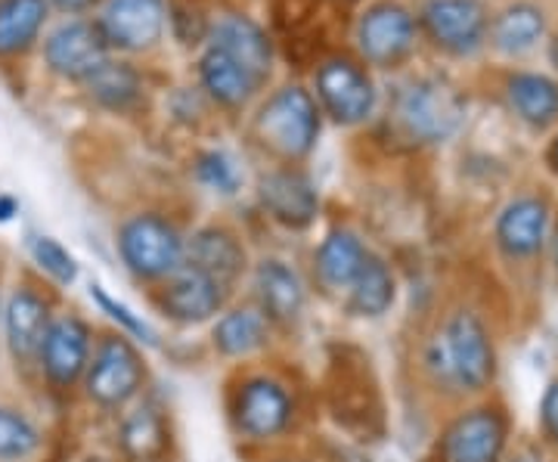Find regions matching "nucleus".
<instances>
[{
  "label": "nucleus",
  "mask_w": 558,
  "mask_h": 462,
  "mask_svg": "<svg viewBox=\"0 0 558 462\" xmlns=\"http://www.w3.org/2000/svg\"><path fill=\"white\" fill-rule=\"evenodd\" d=\"M47 304L35 292H16L7 304V342L13 357L32 361L47 336Z\"/></svg>",
  "instance_id": "nucleus-22"
},
{
  "label": "nucleus",
  "mask_w": 558,
  "mask_h": 462,
  "mask_svg": "<svg viewBox=\"0 0 558 462\" xmlns=\"http://www.w3.org/2000/svg\"><path fill=\"white\" fill-rule=\"evenodd\" d=\"M549 161H553V168L558 171V134L556 141H553V146H549Z\"/></svg>",
  "instance_id": "nucleus-38"
},
{
  "label": "nucleus",
  "mask_w": 558,
  "mask_h": 462,
  "mask_svg": "<svg viewBox=\"0 0 558 462\" xmlns=\"http://www.w3.org/2000/svg\"><path fill=\"white\" fill-rule=\"evenodd\" d=\"M260 205L274 221L286 227H307L317 218V190L299 171H274L260 181Z\"/></svg>",
  "instance_id": "nucleus-15"
},
{
  "label": "nucleus",
  "mask_w": 558,
  "mask_h": 462,
  "mask_svg": "<svg viewBox=\"0 0 558 462\" xmlns=\"http://www.w3.org/2000/svg\"><path fill=\"white\" fill-rule=\"evenodd\" d=\"M556 252H558V242H556Z\"/></svg>",
  "instance_id": "nucleus-39"
},
{
  "label": "nucleus",
  "mask_w": 558,
  "mask_h": 462,
  "mask_svg": "<svg viewBox=\"0 0 558 462\" xmlns=\"http://www.w3.org/2000/svg\"><path fill=\"white\" fill-rule=\"evenodd\" d=\"M255 131L264 146L286 159H301L314 149L319 134V112L304 87H282L260 106Z\"/></svg>",
  "instance_id": "nucleus-3"
},
{
  "label": "nucleus",
  "mask_w": 558,
  "mask_h": 462,
  "mask_svg": "<svg viewBox=\"0 0 558 462\" xmlns=\"http://www.w3.org/2000/svg\"><path fill=\"white\" fill-rule=\"evenodd\" d=\"M87 326L75 317H62V320L47 326V336L40 344V357H44V369L57 385H72L84 373L87 366Z\"/></svg>",
  "instance_id": "nucleus-16"
},
{
  "label": "nucleus",
  "mask_w": 558,
  "mask_h": 462,
  "mask_svg": "<svg viewBox=\"0 0 558 462\" xmlns=\"http://www.w3.org/2000/svg\"><path fill=\"white\" fill-rule=\"evenodd\" d=\"M506 100L512 112L531 127H549L558 121V81L546 72H509Z\"/></svg>",
  "instance_id": "nucleus-19"
},
{
  "label": "nucleus",
  "mask_w": 558,
  "mask_h": 462,
  "mask_svg": "<svg viewBox=\"0 0 558 462\" xmlns=\"http://www.w3.org/2000/svg\"><path fill=\"white\" fill-rule=\"evenodd\" d=\"M119 248L124 264L146 280L171 277L183 264V240L159 215H140L121 227Z\"/></svg>",
  "instance_id": "nucleus-5"
},
{
  "label": "nucleus",
  "mask_w": 558,
  "mask_h": 462,
  "mask_svg": "<svg viewBox=\"0 0 558 462\" xmlns=\"http://www.w3.org/2000/svg\"><path fill=\"white\" fill-rule=\"evenodd\" d=\"M418 28L440 53L472 60L487 47L490 10L484 0H425L418 10Z\"/></svg>",
  "instance_id": "nucleus-4"
},
{
  "label": "nucleus",
  "mask_w": 558,
  "mask_h": 462,
  "mask_svg": "<svg viewBox=\"0 0 558 462\" xmlns=\"http://www.w3.org/2000/svg\"><path fill=\"white\" fill-rule=\"evenodd\" d=\"M87 87L109 109H128L140 97L137 72L131 65H124V62H102L100 69L87 78Z\"/></svg>",
  "instance_id": "nucleus-28"
},
{
  "label": "nucleus",
  "mask_w": 558,
  "mask_h": 462,
  "mask_svg": "<svg viewBox=\"0 0 558 462\" xmlns=\"http://www.w3.org/2000/svg\"><path fill=\"white\" fill-rule=\"evenodd\" d=\"M502 420L494 410H475L450 425L440 447V462H497L502 450Z\"/></svg>",
  "instance_id": "nucleus-12"
},
{
  "label": "nucleus",
  "mask_w": 558,
  "mask_h": 462,
  "mask_svg": "<svg viewBox=\"0 0 558 462\" xmlns=\"http://www.w3.org/2000/svg\"><path fill=\"white\" fill-rule=\"evenodd\" d=\"M16 215V202L10 196H0V221H10Z\"/></svg>",
  "instance_id": "nucleus-37"
},
{
  "label": "nucleus",
  "mask_w": 558,
  "mask_h": 462,
  "mask_svg": "<svg viewBox=\"0 0 558 462\" xmlns=\"http://www.w3.org/2000/svg\"><path fill=\"white\" fill-rule=\"evenodd\" d=\"M292 416V403L289 394L270 379H252L242 388L240 406H236V420L240 428L252 438H270L286 428Z\"/></svg>",
  "instance_id": "nucleus-18"
},
{
  "label": "nucleus",
  "mask_w": 558,
  "mask_h": 462,
  "mask_svg": "<svg viewBox=\"0 0 558 462\" xmlns=\"http://www.w3.org/2000/svg\"><path fill=\"white\" fill-rule=\"evenodd\" d=\"M255 285H258L260 307L270 320L292 323L299 317L304 307V289L292 267H286L282 262H264L258 267Z\"/></svg>",
  "instance_id": "nucleus-23"
},
{
  "label": "nucleus",
  "mask_w": 558,
  "mask_h": 462,
  "mask_svg": "<svg viewBox=\"0 0 558 462\" xmlns=\"http://www.w3.org/2000/svg\"><path fill=\"white\" fill-rule=\"evenodd\" d=\"M549 38V16L534 0H512L502 10L490 13L487 44L506 60H521L534 53Z\"/></svg>",
  "instance_id": "nucleus-9"
},
{
  "label": "nucleus",
  "mask_w": 558,
  "mask_h": 462,
  "mask_svg": "<svg viewBox=\"0 0 558 462\" xmlns=\"http://www.w3.org/2000/svg\"><path fill=\"white\" fill-rule=\"evenodd\" d=\"M369 252L363 248V242L348 233V230H336L329 233L317 252V270L319 280L329 289H351V282L357 280L360 267L366 264Z\"/></svg>",
  "instance_id": "nucleus-24"
},
{
  "label": "nucleus",
  "mask_w": 558,
  "mask_h": 462,
  "mask_svg": "<svg viewBox=\"0 0 558 462\" xmlns=\"http://www.w3.org/2000/svg\"><path fill=\"white\" fill-rule=\"evenodd\" d=\"M208 47L233 57L258 81L270 75V65H274L270 38H267V32L260 28L258 22H252L248 16L233 13V16H220L215 25H208Z\"/></svg>",
  "instance_id": "nucleus-13"
},
{
  "label": "nucleus",
  "mask_w": 558,
  "mask_h": 462,
  "mask_svg": "<svg viewBox=\"0 0 558 462\" xmlns=\"http://www.w3.org/2000/svg\"><path fill=\"white\" fill-rule=\"evenodd\" d=\"M242 264H245L242 245L227 230H218V227L199 230L183 245V267L199 270L205 277L220 282L223 289L240 277Z\"/></svg>",
  "instance_id": "nucleus-17"
},
{
  "label": "nucleus",
  "mask_w": 558,
  "mask_h": 462,
  "mask_svg": "<svg viewBox=\"0 0 558 462\" xmlns=\"http://www.w3.org/2000/svg\"><path fill=\"white\" fill-rule=\"evenodd\" d=\"M543 423H546V428L553 431V438L558 441V382L543 398Z\"/></svg>",
  "instance_id": "nucleus-35"
},
{
  "label": "nucleus",
  "mask_w": 558,
  "mask_h": 462,
  "mask_svg": "<svg viewBox=\"0 0 558 462\" xmlns=\"http://www.w3.org/2000/svg\"><path fill=\"white\" fill-rule=\"evenodd\" d=\"M428 366L438 382L457 388H484L494 376V348L475 314H457L428 348Z\"/></svg>",
  "instance_id": "nucleus-1"
},
{
  "label": "nucleus",
  "mask_w": 558,
  "mask_h": 462,
  "mask_svg": "<svg viewBox=\"0 0 558 462\" xmlns=\"http://www.w3.org/2000/svg\"><path fill=\"white\" fill-rule=\"evenodd\" d=\"M60 10H65V13H78V10H87L94 0H53Z\"/></svg>",
  "instance_id": "nucleus-36"
},
{
  "label": "nucleus",
  "mask_w": 558,
  "mask_h": 462,
  "mask_svg": "<svg viewBox=\"0 0 558 462\" xmlns=\"http://www.w3.org/2000/svg\"><path fill=\"white\" fill-rule=\"evenodd\" d=\"M395 302V277L388 264L369 255L366 264L360 267L357 280L351 282V311L363 317H379Z\"/></svg>",
  "instance_id": "nucleus-26"
},
{
  "label": "nucleus",
  "mask_w": 558,
  "mask_h": 462,
  "mask_svg": "<svg viewBox=\"0 0 558 462\" xmlns=\"http://www.w3.org/2000/svg\"><path fill=\"white\" fill-rule=\"evenodd\" d=\"M124 447L134 457H156L165 447V428L161 420L153 410H137L128 423H124Z\"/></svg>",
  "instance_id": "nucleus-29"
},
{
  "label": "nucleus",
  "mask_w": 558,
  "mask_h": 462,
  "mask_svg": "<svg viewBox=\"0 0 558 462\" xmlns=\"http://www.w3.org/2000/svg\"><path fill=\"white\" fill-rule=\"evenodd\" d=\"M546 227H549L546 202L524 196L502 208L497 221V240L509 255L527 258V255H537L539 245L546 242Z\"/></svg>",
  "instance_id": "nucleus-20"
},
{
  "label": "nucleus",
  "mask_w": 558,
  "mask_h": 462,
  "mask_svg": "<svg viewBox=\"0 0 558 462\" xmlns=\"http://www.w3.org/2000/svg\"><path fill=\"white\" fill-rule=\"evenodd\" d=\"M416 40L418 20L398 0H379L360 16V53L373 65H400L416 50Z\"/></svg>",
  "instance_id": "nucleus-6"
},
{
  "label": "nucleus",
  "mask_w": 558,
  "mask_h": 462,
  "mask_svg": "<svg viewBox=\"0 0 558 462\" xmlns=\"http://www.w3.org/2000/svg\"><path fill=\"white\" fill-rule=\"evenodd\" d=\"M32 255L35 262L60 282H72L78 277V267H75V258L62 248L57 240H47V236H35L32 240Z\"/></svg>",
  "instance_id": "nucleus-32"
},
{
  "label": "nucleus",
  "mask_w": 558,
  "mask_h": 462,
  "mask_svg": "<svg viewBox=\"0 0 558 462\" xmlns=\"http://www.w3.org/2000/svg\"><path fill=\"white\" fill-rule=\"evenodd\" d=\"M223 299H227V289L220 282L180 264V270L171 273V282L161 292V307L168 311L171 320L202 323L218 314Z\"/></svg>",
  "instance_id": "nucleus-14"
},
{
  "label": "nucleus",
  "mask_w": 558,
  "mask_h": 462,
  "mask_svg": "<svg viewBox=\"0 0 558 462\" xmlns=\"http://www.w3.org/2000/svg\"><path fill=\"white\" fill-rule=\"evenodd\" d=\"M199 78L202 84H205V90H208L220 106H230V109L245 106V102L252 100V94L258 90L260 84L245 65H240L233 57H227L223 50H215V47H208V50L202 53Z\"/></svg>",
  "instance_id": "nucleus-21"
},
{
  "label": "nucleus",
  "mask_w": 558,
  "mask_h": 462,
  "mask_svg": "<svg viewBox=\"0 0 558 462\" xmlns=\"http://www.w3.org/2000/svg\"><path fill=\"white\" fill-rule=\"evenodd\" d=\"M143 382V363L124 339H106L87 373V391L94 401L119 406L137 394Z\"/></svg>",
  "instance_id": "nucleus-10"
},
{
  "label": "nucleus",
  "mask_w": 558,
  "mask_h": 462,
  "mask_svg": "<svg viewBox=\"0 0 558 462\" xmlns=\"http://www.w3.org/2000/svg\"><path fill=\"white\" fill-rule=\"evenodd\" d=\"M317 97L326 112L341 124H357L369 119L376 109V87L373 78L360 69L357 62L332 57L319 65Z\"/></svg>",
  "instance_id": "nucleus-7"
},
{
  "label": "nucleus",
  "mask_w": 558,
  "mask_h": 462,
  "mask_svg": "<svg viewBox=\"0 0 558 462\" xmlns=\"http://www.w3.org/2000/svg\"><path fill=\"white\" fill-rule=\"evenodd\" d=\"M267 342V317L258 311H230L215 326V344L230 357H245Z\"/></svg>",
  "instance_id": "nucleus-27"
},
{
  "label": "nucleus",
  "mask_w": 558,
  "mask_h": 462,
  "mask_svg": "<svg viewBox=\"0 0 558 462\" xmlns=\"http://www.w3.org/2000/svg\"><path fill=\"white\" fill-rule=\"evenodd\" d=\"M97 28L106 47L146 50L165 32V0H106Z\"/></svg>",
  "instance_id": "nucleus-8"
},
{
  "label": "nucleus",
  "mask_w": 558,
  "mask_h": 462,
  "mask_svg": "<svg viewBox=\"0 0 558 462\" xmlns=\"http://www.w3.org/2000/svg\"><path fill=\"white\" fill-rule=\"evenodd\" d=\"M400 127L418 143H440L453 137L465 119V97L457 84L440 75L410 81L398 94Z\"/></svg>",
  "instance_id": "nucleus-2"
},
{
  "label": "nucleus",
  "mask_w": 558,
  "mask_h": 462,
  "mask_svg": "<svg viewBox=\"0 0 558 462\" xmlns=\"http://www.w3.org/2000/svg\"><path fill=\"white\" fill-rule=\"evenodd\" d=\"M171 25L178 32L183 44H193L202 35H208V22H205V7L202 0H171Z\"/></svg>",
  "instance_id": "nucleus-33"
},
{
  "label": "nucleus",
  "mask_w": 558,
  "mask_h": 462,
  "mask_svg": "<svg viewBox=\"0 0 558 462\" xmlns=\"http://www.w3.org/2000/svg\"><path fill=\"white\" fill-rule=\"evenodd\" d=\"M196 174H199V181L205 186H211V190H218V193H236L240 190V168H236V161L230 159L227 153H205L196 165Z\"/></svg>",
  "instance_id": "nucleus-31"
},
{
  "label": "nucleus",
  "mask_w": 558,
  "mask_h": 462,
  "mask_svg": "<svg viewBox=\"0 0 558 462\" xmlns=\"http://www.w3.org/2000/svg\"><path fill=\"white\" fill-rule=\"evenodd\" d=\"M47 0H0V53H20L38 38Z\"/></svg>",
  "instance_id": "nucleus-25"
},
{
  "label": "nucleus",
  "mask_w": 558,
  "mask_h": 462,
  "mask_svg": "<svg viewBox=\"0 0 558 462\" xmlns=\"http://www.w3.org/2000/svg\"><path fill=\"white\" fill-rule=\"evenodd\" d=\"M38 447V431L13 410H0V460H20Z\"/></svg>",
  "instance_id": "nucleus-30"
},
{
  "label": "nucleus",
  "mask_w": 558,
  "mask_h": 462,
  "mask_svg": "<svg viewBox=\"0 0 558 462\" xmlns=\"http://www.w3.org/2000/svg\"><path fill=\"white\" fill-rule=\"evenodd\" d=\"M90 299H97V304H100L102 311H106V314H109L112 320H119L121 326H124V329L131 332V336H137V339H143V342H153V332H149V326H146L143 320H137V317H134V314H131V311H128L124 304L112 302V299H109V295L102 292L100 285H90Z\"/></svg>",
  "instance_id": "nucleus-34"
},
{
  "label": "nucleus",
  "mask_w": 558,
  "mask_h": 462,
  "mask_svg": "<svg viewBox=\"0 0 558 462\" xmlns=\"http://www.w3.org/2000/svg\"><path fill=\"white\" fill-rule=\"evenodd\" d=\"M106 50L109 47L102 40L100 28L90 22H65L44 44L47 65L62 78L75 81L90 78L106 62Z\"/></svg>",
  "instance_id": "nucleus-11"
}]
</instances>
